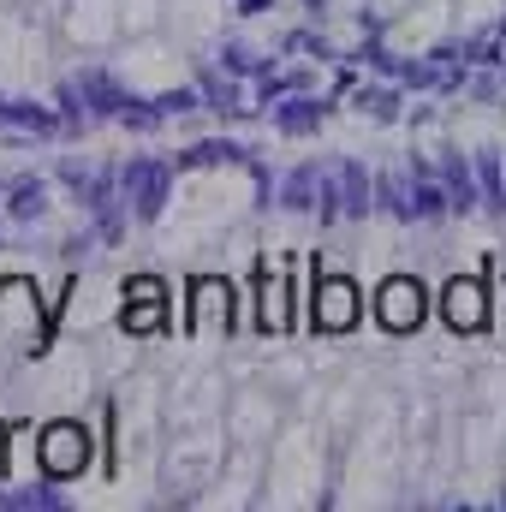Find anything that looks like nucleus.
Returning <instances> with one entry per match:
<instances>
[{
    "instance_id": "obj_1",
    "label": "nucleus",
    "mask_w": 506,
    "mask_h": 512,
    "mask_svg": "<svg viewBox=\"0 0 506 512\" xmlns=\"http://www.w3.org/2000/svg\"><path fill=\"white\" fill-rule=\"evenodd\" d=\"M36 465H42V477H54V483L84 477V465H90V429H84L78 417L42 423V435H36Z\"/></svg>"
},
{
    "instance_id": "obj_2",
    "label": "nucleus",
    "mask_w": 506,
    "mask_h": 512,
    "mask_svg": "<svg viewBox=\"0 0 506 512\" xmlns=\"http://www.w3.org/2000/svg\"><path fill=\"white\" fill-rule=\"evenodd\" d=\"M376 322L381 334H393V340H405V334H417L423 328V316H429V292H423V280H411V274H393V280H381L376 292Z\"/></svg>"
},
{
    "instance_id": "obj_3",
    "label": "nucleus",
    "mask_w": 506,
    "mask_h": 512,
    "mask_svg": "<svg viewBox=\"0 0 506 512\" xmlns=\"http://www.w3.org/2000/svg\"><path fill=\"white\" fill-rule=\"evenodd\" d=\"M120 191H126L131 215L137 221H155L161 209H167V197H173V167L167 161H149V155H137L120 167Z\"/></svg>"
},
{
    "instance_id": "obj_4",
    "label": "nucleus",
    "mask_w": 506,
    "mask_h": 512,
    "mask_svg": "<svg viewBox=\"0 0 506 512\" xmlns=\"http://www.w3.org/2000/svg\"><path fill=\"white\" fill-rule=\"evenodd\" d=\"M316 334H352L364 322V292L346 274H316Z\"/></svg>"
},
{
    "instance_id": "obj_5",
    "label": "nucleus",
    "mask_w": 506,
    "mask_h": 512,
    "mask_svg": "<svg viewBox=\"0 0 506 512\" xmlns=\"http://www.w3.org/2000/svg\"><path fill=\"white\" fill-rule=\"evenodd\" d=\"M114 36H126L120 0H72L66 6V42L72 48H108Z\"/></svg>"
},
{
    "instance_id": "obj_6",
    "label": "nucleus",
    "mask_w": 506,
    "mask_h": 512,
    "mask_svg": "<svg viewBox=\"0 0 506 512\" xmlns=\"http://www.w3.org/2000/svg\"><path fill=\"white\" fill-rule=\"evenodd\" d=\"M72 84H78V96H84V108H90V120H120L131 102V90L102 66V60H90V66H78L72 72Z\"/></svg>"
},
{
    "instance_id": "obj_7",
    "label": "nucleus",
    "mask_w": 506,
    "mask_h": 512,
    "mask_svg": "<svg viewBox=\"0 0 506 512\" xmlns=\"http://www.w3.org/2000/svg\"><path fill=\"white\" fill-rule=\"evenodd\" d=\"M197 90H203V108L209 114H221V120H251L256 108L245 102V78H233L227 66H215V60H203L197 66Z\"/></svg>"
},
{
    "instance_id": "obj_8",
    "label": "nucleus",
    "mask_w": 506,
    "mask_h": 512,
    "mask_svg": "<svg viewBox=\"0 0 506 512\" xmlns=\"http://www.w3.org/2000/svg\"><path fill=\"white\" fill-rule=\"evenodd\" d=\"M441 316H447V328L453 334H477L483 322H489V292H483V280H447L441 286Z\"/></svg>"
},
{
    "instance_id": "obj_9",
    "label": "nucleus",
    "mask_w": 506,
    "mask_h": 512,
    "mask_svg": "<svg viewBox=\"0 0 506 512\" xmlns=\"http://www.w3.org/2000/svg\"><path fill=\"white\" fill-rule=\"evenodd\" d=\"M441 185H447V197H453V215H471V209H483V185H477V161L465 155V149H441Z\"/></svg>"
},
{
    "instance_id": "obj_10",
    "label": "nucleus",
    "mask_w": 506,
    "mask_h": 512,
    "mask_svg": "<svg viewBox=\"0 0 506 512\" xmlns=\"http://www.w3.org/2000/svg\"><path fill=\"white\" fill-rule=\"evenodd\" d=\"M334 167H340V209H346V221H370L376 215V173L358 155H340Z\"/></svg>"
},
{
    "instance_id": "obj_11",
    "label": "nucleus",
    "mask_w": 506,
    "mask_h": 512,
    "mask_svg": "<svg viewBox=\"0 0 506 512\" xmlns=\"http://www.w3.org/2000/svg\"><path fill=\"white\" fill-rule=\"evenodd\" d=\"M161 310H167V286L155 280V274H137L126 280V334H143V328H155L161 322Z\"/></svg>"
},
{
    "instance_id": "obj_12",
    "label": "nucleus",
    "mask_w": 506,
    "mask_h": 512,
    "mask_svg": "<svg viewBox=\"0 0 506 512\" xmlns=\"http://www.w3.org/2000/svg\"><path fill=\"white\" fill-rule=\"evenodd\" d=\"M322 120H328V102H322V96L292 90V96L274 102V131H280V137H310V131H322Z\"/></svg>"
},
{
    "instance_id": "obj_13",
    "label": "nucleus",
    "mask_w": 506,
    "mask_h": 512,
    "mask_svg": "<svg viewBox=\"0 0 506 512\" xmlns=\"http://www.w3.org/2000/svg\"><path fill=\"white\" fill-rule=\"evenodd\" d=\"M274 197H280V209H292V215L316 209V203H322V161H304L298 173H286Z\"/></svg>"
},
{
    "instance_id": "obj_14",
    "label": "nucleus",
    "mask_w": 506,
    "mask_h": 512,
    "mask_svg": "<svg viewBox=\"0 0 506 512\" xmlns=\"http://www.w3.org/2000/svg\"><path fill=\"white\" fill-rule=\"evenodd\" d=\"M411 215H417L423 227H435V221L453 215V197H447L441 173H411Z\"/></svg>"
},
{
    "instance_id": "obj_15",
    "label": "nucleus",
    "mask_w": 506,
    "mask_h": 512,
    "mask_svg": "<svg viewBox=\"0 0 506 512\" xmlns=\"http://www.w3.org/2000/svg\"><path fill=\"white\" fill-rule=\"evenodd\" d=\"M477 185H483V209L506 215V149H477Z\"/></svg>"
},
{
    "instance_id": "obj_16",
    "label": "nucleus",
    "mask_w": 506,
    "mask_h": 512,
    "mask_svg": "<svg viewBox=\"0 0 506 512\" xmlns=\"http://www.w3.org/2000/svg\"><path fill=\"white\" fill-rule=\"evenodd\" d=\"M215 66H227L233 78H262V72H274V54L256 48V42H221L215 48Z\"/></svg>"
},
{
    "instance_id": "obj_17",
    "label": "nucleus",
    "mask_w": 506,
    "mask_h": 512,
    "mask_svg": "<svg viewBox=\"0 0 506 512\" xmlns=\"http://www.w3.org/2000/svg\"><path fill=\"white\" fill-rule=\"evenodd\" d=\"M399 96H405L399 84H364V90L352 96V108H358L364 120H376V126H393V120H399Z\"/></svg>"
},
{
    "instance_id": "obj_18",
    "label": "nucleus",
    "mask_w": 506,
    "mask_h": 512,
    "mask_svg": "<svg viewBox=\"0 0 506 512\" xmlns=\"http://www.w3.org/2000/svg\"><path fill=\"white\" fill-rule=\"evenodd\" d=\"M179 161H203V167H245V161H251V149H245V143H233V137H209V143H191Z\"/></svg>"
},
{
    "instance_id": "obj_19",
    "label": "nucleus",
    "mask_w": 506,
    "mask_h": 512,
    "mask_svg": "<svg viewBox=\"0 0 506 512\" xmlns=\"http://www.w3.org/2000/svg\"><path fill=\"white\" fill-rule=\"evenodd\" d=\"M6 209H12L18 221H36V215L48 209V179H12V185H6Z\"/></svg>"
},
{
    "instance_id": "obj_20",
    "label": "nucleus",
    "mask_w": 506,
    "mask_h": 512,
    "mask_svg": "<svg viewBox=\"0 0 506 512\" xmlns=\"http://www.w3.org/2000/svg\"><path fill=\"white\" fill-rule=\"evenodd\" d=\"M376 209L381 215H393V221H417V215H411V173H405V179L376 173Z\"/></svg>"
}]
</instances>
